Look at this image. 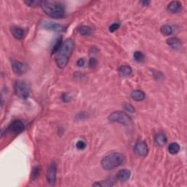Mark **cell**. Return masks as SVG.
<instances>
[{
  "instance_id": "cell-1",
  "label": "cell",
  "mask_w": 187,
  "mask_h": 187,
  "mask_svg": "<svg viewBox=\"0 0 187 187\" xmlns=\"http://www.w3.org/2000/svg\"><path fill=\"white\" fill-rule=\"evenodd\" d=\"M75 43L73 39H67L63 43L62 46L59 51L56 53V63L59 68L63 69L67 66L69 62V57L74 49Z\"/></svg>"
},
{
  "instance_id": "cell-2",
  "label": "cell",
  "mask_w": 187,
  "mask_h": 187,
  "mask_svg": "<svg viewBox=\"0 0 187 187\" xmlns=\"http://www.w3.org/2000/svg\"><path fill=\"white\" fill-rule=\"evenodd\" d=\"M40 7L44 13L53 19H61L65 14L63 5L54 1H42Z\"/></svg>"
},
{
  "instance_id": "cell-3",
  "label": "cell",
  "mask_w": 187,
  "mask_h": 187,
  "mask_svg": "<svg viewBox=\"0 0 187 187\" xmlns=\"http://www.w3.org/2000/svg\"><path fill=\"white\" fill-rule=\"evenodd\" d=\"M124 157L120 153H113L107 155L101 161L102 168L106 170H110L118 168L124 162Z\"/></svg>"
},
{
  "instance_id": "cell-4",
  "label": "cell",
  "mask_w": 187,
  "mask_h": 187,
  "mask_svg": "<svg viewBox=\"0 0 187 187\" xmlns=\"http://www.w3.org/2000/svg\"><path fill=\"white\" fill-rule=\"evenodd\" d=\"M109 121L111 122H116L118 124L128 126L132 123V119L128 114L122 111H115L111 113L108 117Z\"/></svg>"
},
{
  "instance_id": "cell-5",
  "label": "cell",
  "mask_w": 187,
  "mask_h": 187,
  "mask_svg": "<svg viewBox=\"0 0 187 187\" xmlns=\"http://www.w3.org/2000/svg\"><path fill=\"white\" fill-rule=\"evenodd\" d=\"M14 91L20 98L26 99L29 95V87L27 82L23 81H17L14 84Z\"/></svg>"
},
{
  "instance_id": "cell-6",
  "label": "cell",
  "mask_w": 187,
  "mask_h": 187,
  "mask_svg": "<svg viewBox=\"0 0 187 187\" xmlns=\"http://www.w3.org/2000/svg\"><path fill=\"white\" fill-rule=\"evenodd\" d=\"M134 150L137 154L143 157L146 156L148 152V146L143 141H138L135 143Z\"/></svg>"
},
{
  "instance_id": "cell-7",
  "label": "cell",
  "mask_w": 187,
  "mask_h": 187,
  "mask_svg": "<svg viewBox=\"0 0 187 187\" xmlns=\"http://www.w3.org/2000/svg\"><path fill=\"white\" fill-rule=\"evenodd\" d=\"M56 171L57 168L56 164L55 163H51L50 165L48 170V174H47V180L49 184L55 185L56 181Z\"/></svg>"
},
{
  "instance_id": "cell-8",
  "label": "cell",
  "mask_w": 187,
  "mask_h": 187,
  "mask_svg": "<svg viewBox=\"0 0 187 187\" xmlns=\"http://www.w3.org/2000/svg\"><path fill=\"white\" fill-rule=\"evenodd\" d=\"M11 67L13 71L17 75H23L28 69V66L26 64L18 61H13L12 62Z\"/></svg>"
},
{
  "instance_id": "cell-9",
  "label": "cell",
  "mask_w": 187,
  "mask_h": 187,
  "mask_svg": "<svg viewBox=\"0 0 187 187\" xmlns=\"http://www.w3.org/2000/svg\"><path fill=\"white\" fill-rule=\"evenodd\" d=\"M24 124H23L22 121L17 120L13 121V122L10 125L8 129L10 132L15 133V134H17V133L22 132L23 129H24Z\"/></svg>"
},
{
  "instance_id": "cell-10",
  "label": "cell",
  "mask_w": 187,
  "mask_h": 187,
  "mask_svg": "<svg viewBox=\"0 0 187 187\" xmlns=\"http://www.w3.org/2000/svg\"><path fill=\"white\" fill-rule=\"evenodd\" d=\"M43 27L48 30H52L54 31H62L64 30V27L62 25L56 23H53L51 21H46L43 23Z\"/></svg>"
},
{
  "instance_id": "cell-11",
  "label": "cell",
  "mask_w": 187,
  "mask_h": 187,
  "mask_svg": "<svg viewBox=\"0 0 187 187\" xmlns=\"http://www.w3.org/2000/svg\"><path fill=\"white\" fill-rule=\"evenodd\" d=\"M11 33L16 39H22L24 37L25 32L22 28L19 27H13L11 28Z\"/></svg>"
},
{
  "instance_id": "cell-12",
  "label": "cell",
  "mask_w": 187,
  "mask_h": 187,
  "mask_svg": "<svg viewBox=\"0 0 187 187\" xmlns=\"http://www.w3.org/2000/svg\"><path fill=\"white\" fill-rule=\"evenodd\" d=\"M167 142H168V138H167V136L164 133H157L156 136H155V143L158 146H164Z\"/></svg>"
},
{
  "instance_id": "cell-13",
  "label": "cell",
  "mask_w": 187,
  "mask_h": 187,
  "mask_svg": "<svg viewBox=\"0 0 187 187\" xmlns=\"http://www.w3.org/2000/svg\"><path fill=\"white\" fill-rule=\"evenodd\" d=\"M117 178L120 181H126L129 180L131 176V172L129 170L124 169V170H121L118 171L117 173Z\"/></svg>"
},
{
  "instance_id": "cell-14",
  "label": "cell",
  "mask_w": 187,
  "mask_h": 187,
  "mask_svg": "<svg viewBox=\"0 0 187 187\" xmlns=\"http://www.w3.org/2000/svg\"><path fill=\"white\" fill-rule=\"evenodd\" d=\"M181 4L180 2L173 1L171 2L168 6V10L169 11L172 12V13H177L181 9Z\"/></svg>"
},
{
  "instance_id": "cell-15",
  "label": "cell",
  "mask_w": 187,
  "mask_h": 187,
  "mask_svg": "<svg viewBox=\"0 0 187 187\" xmlns=\"http://www.w3.org/2000/svg\"><path fill=\"white\" fill-rule=\"evenodd\" d=\"M131 97L137 102H140V101H143L145 99L146 95H145V93L143 91L135 90L131 94Z\"/></svg>"
},
{
  "instance_id": "cell-16",
  "label": "cell",
  "mask_w": 187,
  "mask_h": 187,
  "mask_svg": "<svg viewBox=\"0 0 187 187\" xmlns=\"http://www.w3.org/2000/svg\"><path fill=\"white\" fill-rule=\"evenodd\" d=\"M118 72L122 76H129V75L132 74V69L128 65H123V66L119 67Z\"/></svg>"
},
{
  "instance_id": "cell-17",
  "label": "cell",
  "mask_w": 187,
  "mask_h": 187,
  "mask_svg": "<svg viewBox=\"0 0 187 187\" xmlns=\"http://www.w3.org/2000/svg\"><path fill=\"white\" fill-rule=\"evenodd\" d=\"M167 44L172 48H178L181 45V41L177 37H170L167 39Z\"/></svg>"
},
{
  "instance_id": "cell-18",
  "label": "cell",
  "mask_w": 187,
  "mask_h": 187,
  "mask_svg": "<svg viewBox=\"0 0 187 187\" xmlns=\"http://www.w3.org/2000/svg\"><path fill=\"white\" fill-rule=\"evenodd\" d=\"M180 151V146L177 143H172L169 145L168 152L171 154H177Z\"/></svg>"
},
{
  "instance_id": "cell-19",
  "label": "cell",
  "mask_w": 187,
  "mask_h": 187,
  "mask_svg": "<svg viewBox=\"0 0 187 187\" xmlns=\"http://www.w3.org/2000/svg\"><path fill=\"white\" fill-rule=\"evenodd\" d=\"M77 31H78L81 35H90L91 34V29L90 27H86V26H82V27H79L77 29Z\"/></svg>"
},
{
  "instance_id": "cell-20",
  "label": "cell",
  "mask_w": 187,
  "mask_h": 187,
  "mask_svg": "<svg viewBox=\"0 0 187 187\" xmlns=\"http://www.w3.org/2000/svg\"><path fill=\"white\" fill-rule=\"evenodd\" d=\"M63 45V40H62V37H60L59 38H58L56 41L55 45H53V49H52V53H56L58 51H59V49L61 48V47Z\"/></svg>"
},
{
  "instance_id": "cell-21",
  "label": "cell",
  "mask_w": 187,
  "mask_h": 187,
  "mask_svg": "<svg viewBox=\"0 0 187 187\" xmlns=\"http://www.w3.org/2000/svg\"><path fill=\"white\" fill-rule=\"evenodd\" d=\"M113 182L110 180H106V181H99L97 183L93 184V186H102V187H109L113 186Z\"/></svg>"
},
{
  "instance_id": "cell-22",
  "label": "cell",
  "mask_w": 187,
  "mask_h": 187,
  "mask_svg": "<svg viewBox=\"0 0 187 187\" xmlns=\"http://www.w3.org/2000/svg\"><path fill=\"white\" fill-rule=\"evenodd\" d=\"M160 31H161V32H162V35H166V36L170 35H172V27H171L170 26H169V25L162 26V27H161Z\"/></svg>"
},
{
  "instance_id": "cell-23",
  "label": "cell",
  "mask_w": 187,
  "mask_h": 187,
  "mask_svg": "<svg viewBox=\"0 0 187 187\" xmlns=\"http://www.w3.org/2000/svg\"><path fill=\"white\" fill-rule=\"evenodd\" d=\"M133 57H134L135 60L138 61V62H141L145 59V56L141 51H135L133 54Z\"/></svg>"
},
{
  "instance_id": "cell-24",
  "label": "cell",
  "mask_w": 187,
  "mask_h": 187,
  "mask_svg": "<svg viewBox=\"0 0 187 187\" xmlns=\"http://www.w3.org/2000/svg\"><path fill=\"white\" fill-rule=\"evenodd\" d=\"M41 2L42 1H38V0H28V1H25L24 3L29 7H37V6H40Z\"/></svg>"
},
{
  "instance_id": "cell-25",
  "label": "cell",
  "mask_w": 187,
  "mask_h": 187,
  "mask_svg": "<svg viewBox=\"0 0 187 187\" xmlns=\"http://www.w3.org/2000/svg\"><path fill=\"white\" fill-rule=\"evenodd\" d=\"M39 175V168H35L32 171V174H31V178L33 180H35L38 178Z\"/></svg>"
},
{
  "instance_id": "cell-26",
  "label": "cell",
  "mask_w": 187,
  "mask_h": 187,
  "mask_svg": "<svg viewBox=\"0 0 187 187\" xmlns=\"http://www.w3.org/2000/svg\"><path fill=\"white\" fill-rule=\"evenodd\" d=\"M124 110L128 111V112L129 113H134L135 111V108L134 107L132 106V105L130 104H126L124 105Z\"/></svg>"
},
{
  "instance_id": "cell-27",
  "label": "cell",
  "mask_w": 187,
  "mask_h": 187,
  "mask_svg": "<svg viewBox=\"0 0 187 187\" xmlns=\"http://www.w3.org/2000/svg\"><path fill=\"white\" fill-rule=\"evenodd\" d=\"M119 27H120V24H119V23H113V24L109 27V31H110V32H114L115 31H116L117 29H118Z\"/></svg>"
},
{
  "instance_id": "cell-28",
  "label": "cell",
  "mask_w": 187,
  "mask_h": 187,
  "mask_svg": "<svg viewBox=\"0 0 187 187\" xmlns=\"http://www.w3.org/2000/svg\"><path fill=\"white\" fill-rule=\"evenodd\" d=\"M76 147L80 150H83L85 148V142H83V140H79L78 142L76 144Z\"/></svg>"
},
{
  "instance_id": "cell-29",
  "label": "cell",
  "mask_w": 187,
  "mask_h": 187,
  "mask_svg": "<svg viewBox=\"0 0 187 187\" xmlns=\"http://www.w3.org/2000/svg\"><path fill=\"white\" fill-rule=\"evenodd\" d=\"M89 64H90V66L92 67V68H94V67H95V66L97 64V61L95 59L91 58L90 60H89Z\"/></svg>"
},
{
  "instance_id": "cell-30",
  "label": "cell",
  "mask_w": 187,
  "mask_h": 187,
  "mask_svg": "<svg viewBox=\"0 0 187 187\" xmlns=\"http://www.w3.org/2000/svg\"><path fill=\"white\" fill-rule=\"evenodd\" d=\"M61 99H63L64 102H68V101H69V99H70L67 93H64L62 94V97H61Z\"/></svg>"
},
{
  "instance_id": "cell-31",
  "label": "cell",
  "mask_w": 187,
  "mask_h": 187,
  "mask_svg": "<svg viewBox=\"0 0 187 187\" xmlns=\"http://www.w3.org/2000/svg\"><path fill=\"white\" fill-rule=\"evenodd\" d=\"M84 64H85V60L83 59H78V61H77V65L78 67H83Z\"/></svg>"
},
{
  "instance_id": "cell-32",
  "label": "cell",
  "mask_w": 187,
  "mask_h": 187,
  "mask_svg": "<svg viewBox=\"0 0 187 187\" xmlns=\"http://www.w3.org/2000/svg\"><path fill=\"white\" fill-rule=\"evenodd\" d=\"M140 3L142 4L143 6H148L149 4H150V2H149V1H142V2H140Z\"/></svg>"
}]
</instances>
